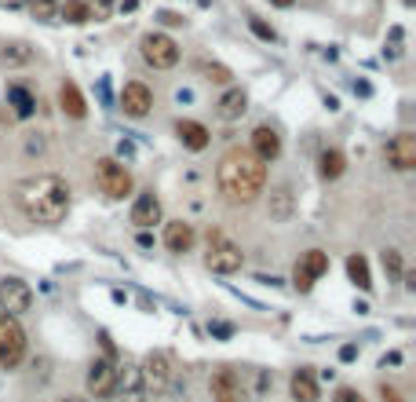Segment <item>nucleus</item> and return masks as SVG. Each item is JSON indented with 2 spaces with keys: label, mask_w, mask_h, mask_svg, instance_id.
Listing matches in <instances>:
<instances>
[{
  "label": "nucleus",
  "mask_w": 416,
  "mask_h": 402,
  "mask_svg": "<svg viewBox=\"0 0 416 402\" xmlns=\"http://www.w3.org/2000/svg\"><path fill=\"white\" fill-rule=\"evenodd\" d=\"M8 107L15 110V117L26 121V117L33 114V107H37V99H33L30 88H22V84H11V88H8Z\"/></svg>",
  "instance_id": "obj_21"
},
{
  "label": "nucleus",
  "mask_w": 416,
  "mask_h": 402,
  "mask_svg": "<svg viewBox=\"0 0 416 402\" xmlns=\"http://www.w3.org/2000/svg\"><path fill=\"white\" fill-rule=\"evenodd\" d=\"M150 107H153V92L146 88L143 81H128L121 88V110H124V117H146Z\"/></svg>",
  "instance_id": "obj_12"
},
{
  "label": "nucleus",
  "mask_w": 416,
  "mask_h": 402,
  "mask_svg": "<svg viewBox=\"0 0 416 402\" xmlns=\"http://www.w3.org/2000/svg\"><path fill=\"white\" fill-rule=\"evenodd\" d=\"M18 208L33 223H62L70 213V187L59 176H33L18 187Z\"/></svg>",
  "instance_id": "obj_2"
},
{
  "label": "nucleus",
  "mask_w": 416,
  "mask_h": 402,
  "mask_svg": "<svg viewBox=\"0 0 416 402\" xmlns=\"http://www.w3.org/2000/svg\"><path fill=\"white\" fill-rule=\"evenodd\" d=\"M212 398L215 402H245L241 398V380L234 370H219L212 377Z\"/></svg>",
  "instance_id": "obj_15"
},
{
  "label": "nucleus",
  "mask_w": 416,
  "mask_h": 402,
  "mask_svg": "<svg viewBox=\"0 0 416 402\" xmlns=\"http://www.w3.org/2000/svg\"><path fill=\"white\" fill-rule=\"evenodd\" d=\"M139 249H153V235H150V230H139Z\"/></svg>",
  "instance_id": "obj_39"
},
{
  "label": "nucleus",
  "mask_w": 416,
  "mask_h": 402,
  "mask_svg": "<svg viewBox=\"0 0 416 402\" xmlns=\"http://www.w3.org/2000/svg\"><path fill=\"white\" fill-rule=\"evenodd\" d=\"M380 398H384V402H405V398H402V391H394V388H387V384L380 388Z\"/></svg>",
  "instance_id": "obj_35"
},
{
  "label": "nucleus",
  "mask_w": 416,
  "mask_h": 402,
  "mask_svg": "<svg viewBox=\"0 0 416 402\" xmlns=\"http://www.w3.org/2000/svg\"><path fill=\"white\" fill-rule=\"evenodd\" d=\"M59 15H62L70 26H84L88 18H92V15H88V4H84V0H62V4H59Z\"/></svg>",
  "instance_id": "obj_27"
},
{
  "label": "nucleus",
  "mask_w": 416,
  "mask_h": 402,
  "mask_svg": "<svg viewBox=\"0 0 416 402\" xmlns=\"http://www.w3.org/2000/svg\"><path fill=\"white\" fill-rule=\"evenodd\" d=\"M249 30L259 37V40H267V45H271V40H278V33H274V26H267V23H263V18H249Z\"/></svg>",
  "instance_id": "obj_31"
},
{
  "label": "nucleus",
  "mask_w": 416,
  "mask_h": 402,
  "mask_svg": "<svg viewBox=\"0 0 416 402\" xmlns=\"http://www.w3.org/2000/svg\"><path fill=\"white\" fill-rule=\"evenodd\" d=\"M201 70H205V77H208V81H215V84H227V81L234 77L227 66H219V62H201Z\"/></svg>",
  "instance_id": "obj_30"
},
{
  "label": "nucleus",
  "mask_w": 416,
  "mask_h": 402,
  "mask_svg": "<svg viewBox=\"0 0 416 402\" xmlns=\"http://www.w3.org/2000/svg\"><path fill=\"white\" fill-rule=\"evenodd\" d=\"M175 136H179V143L186 146V150H205V146H208V129H205V124L201 121H175Z\"/></svg>",
  "instance_id": "obj_17"
},
{
  "label": "nucleus",
  "mask_w": 416,
  "mask_h": 402,
  "mask_svg": "<svg viewBox=\"0 0 416 402\" xmlns=\"http://www.w3.org/2000/svg\"><path fill=\"white\" fill-rule=\"evenodd\" d=\"M117 377H121V366L114 358H95L92 366H88V395L92 398H109L117 391Z\"/></svg>",
  "instance_id": "obj_8"
},
{
  "label": "nucleus",
  "mask_w": 416,
  "mask_h": 402,
  "mask_svg": "<svg viewBox=\"0 0 416 402\" xmlns=\"http://www.w3.org/2000/svg\"><path fill=\"white\" fill-rule=\"evenodd\" d=\"M131 223H136L139 230H150L153 223H161V201H158L153 190L136 198V205H131Z\"/></svg>",
  "instance_id": "obj_14"
},
{
  "label": "nucleus",
  "mask_w": 416,
  "mask_h": 402,
  "mask_svg": "<svg viewBox=\"0 0 416 402\" xmlns=\"http://www.w3.org/2000/svg\"><path fill=\"white\" fill-rule=\"evenodd\" d=\"M0 62H4V66H30V62H33V48L22 45V40H11V45L0 48Z\"/></svg>",
  "instance_id": "obj_24"
},
{
  "label": "nucleus",
  "mask_w": 416,
  "mask_h": 402,
  "mask_svg": "<svg viewBox=\"0 0 416 402\" xmlns=\"http://www.w3.org/2000/svg\"><path fill=\"white\" fill-rule=\"evenodd\" d=\"M215 183L230 201L249 205V201L259 198L263 183H267V165H263L249 146H234V150H227L223 158H219Z\"/></svg>",
  "instance_id": "obj_1"
},
{
  "label": "nucleus",
  "mask_w": 416,
  "mask_h": 402,
  "mask_svg": "<svg viewBox=\"0 0 416 402\" xmlns=\"http://www.w3.org/2000/svg\"><path fill=\"white\" fill-rule=\"evenodd\" d=\"M249 150L267 165V161H274L281 154V136L271 129V124H259V129L252 132V146H249Z\"/></svg>",
  "instance_id": "obj_13"
},
{
  "label": "nucleus",
  "mask_w": 416,
  "mask_h": 402,
  "mask_svg": "<svg viewBox=\"0 0 416 402\" xmlns=\"http://www.w3.org/2000/svg\"><path fill=\"white\" fill-rule=\"evenodd\" d=\"M22 358H26V333L11 314L0 311V370H15Z\"/></svg>",
  "instance_id": "obj_4"
},
{
  "label": "nucleus",
  "mask_w": 416,
  "mask_h": 402,
  "mask_svg": "<svg viewBox=\"0 0 416 402\" xmlns=\"http://www.w3.org/2000/svg\"><path fill=\"white\" fill-rule=\"evenodd\" d=\"M405 4H409V8H412V0H405Z\"/></svg>",
  "instance_id": "obj_42"
},
{
  "label": "nucleus",
  "mask_w": 416,
  "mask_h": 402,
  "mask_svg": "<svg viewBox=\"0 0 416 402\" xmlns=\"http://www.w3.org/2000/svg\"><path fill=\"white\" fill-rule=\"evenodd\" d=\"M158 18H161V26H183L186 23V18L175 15V11H158Z\"/></svg>",
  "instance_id": "obj_34"
},
{
  "label": "nucleus",
  "mask_w": 416,
  "mask_h": 402,
  "mask_svg": "<svg viewBox=\"0 0 416 402\" xmlns=\"http://www.w3.org/2000/svg\"><path fill=\"white\" fill-rule=\"evenodd\" d=\"M340 358H343V362H355V358H358V348H355V344H343V348H340Z\"/></svg>",
  "instance_id": "obj_37"
},
{
  "label": "nucleus",
  "mask_w": 416,
  "mask_h": 402,
  "mask_svg": "<svg viewBox=\"0 0 416 402\" xmlns=\"http://www.w3.org/2000/svg\"><path fill=\"white\" fill-rule=\"evenodd\" d=\"M33 307V289L22 282V278H0V311L18 319Z\"/></svg>",
  "instance_id": "obj_9"
},
{
  "label": "nucleus",
  "mask_w": 416,
  "mask_h": 402,
  "mask_svg": "<svg viewBox=\"0 0 416 402\" xmlns=\"http://www.w3.org/2000/svg\"><path fill=\"white\" fill-rule=\"evenodd\" d=\"M271 4H274V8H292L296 0H271Z\"/></svg>",
  "instance_id": "obj_41"
},
{
  "label": "nucleus",
  "mask_w": 416,
  "mask_h": 402,
  "mask_svg": "<svg viewBox=\"0 0 416 402\" xmlns=\"http://www.w3.org/2000/svg\"><path fill=\"white\" fill-rule=\"evenodd\" d=\"M384 158L394 172H412L416 168V136L412 132H398L387 146H384Z\"/></svg>",
  "instance_id": "obj_11"
},
{
  "label": "nucleus",
  "mask_w": 416,
  "mask_h": 402,
  "mask_svg": "<svg viewBox=\"0 0 416 402\" xmlns=\"http://www.w3.org/2000/svg\"><path fill=\"white\" fill-rule=\"evenodd\" d=\"M59 107H62L66 117H73V121H81V117L88 114V102H84V95H81V88H77L73 81H62V88H59Z\"/></svg>",
  "instance_id": "obj_18"
},
{
  "label": "nucleus",
  "mask_w": 416,
  "mask_h": 402,
  "mask_svg": "<svg viewBox=\"0 0 416 402\" xmlns=\"http://www.w3.org/2000/svg\"><path fill=\"white\" fill-rule=\"evenodd\" d=\"M347 274H350V282H355L362 292L372 289V274H369V260L362 256V252H355V256H347Z\"/></svg>",
  "instance_id": "obj_23"
},
{
  "label": "nucleus",
  "mask_w": 416,
  "mask_h": 402,
  "mask_svg": "<svg viewBox=\"0 0 416 402\" xmlns=\"http://www.w3.org/2000/svg\"><path fill=\"white\" fill-rule=\"evenodd\" d=\"M230 333H234L230 322H212V336H230Z\"/></svg>",
  "instance_id": "obj_36"
},
{
  "label": "nucleus",
  "mask_w": 416,
  "mask_h": 402,
  "mask_svg": "<svg viewBox=\"0 0 416 402\" xmlns=\"http://www.w3.org/2000/svg\"><path fill=\"white\" fill-rule=\"evenodd\" d=\"M139 48H143V59L153 70H172L175 62H179V45H175L168 33H146L139 40Z\"/></svg>",
  "instance_id": "obj_7"
},
{
  "label": "nucleus",
  "mask_w": 416,
  "mask_h": 402,
  "mask_svg": "<svg viewBox=\"0 0 416 402\" xmlns=\"http://www.w3.org/2000/svg\"><path fill=\"white\" fill-rule=\"evenodd\" d=\"M292 208H296V201H292V190L289 187H278L274 194H271V220H289L292 216Z\"/></svg>",
  "instance_id": "obj_25"
},
{
  "label": "nucleus",
  "mask_w": 416,
  "mask_h": 402,
  "mask_svg": "<svg viewBox=\"0 0 416 402\" xmlns=\"http://www.w3.org/2000/svg\"><path fill=\"white\" fill-rule=\"evenodd\" d=\"M245 110H249V95L241 92V88H227L223 99L215 102L219 121H241V117H245Z\"/></svg>",
  "instance_id": "obj_16"
},
{
  "label": "nucleus",
  "mask_w": 416,
  "mask_h": 402,
  "mask_svg": "<svg viewBox=\"0 0 416 402\" xmlns=\"http://www.w3.org/2000/svg\"><path fill=\"white\" fill-rule=\"evenodd\" d=\"M95 183L106 198H124L131 194V176H128V168L117 165L114 158H99L95 161Z\"/></svg>",
  "instance_id": "obj_6"
},
{
  "label": "nucleus",
  "mask_w": 416,
  "mask_h": 402,
  "mask_svg": "<svg viewBox=\"0 0 416 402\" xmlns=\"http://www.w3.org/2000/svg\"><path fill=\"white\" fill-rule=\"evenodd\" d=\"M165 245H168V252H190L194 249V227L190 223H183V220H175V223H168L165 227Z\"/></svg>",
  "instance_id": "obj_19"
},
{
  "label": "nucleus",
  "mask_w": 416,
  "mask_h": 402,
  "mask_svg": "<svg viewBox=\"0 0 416 402\" xmlns=\"http://www.w3.org/2000/svg\"><path fill=\"white\" fill-rule=\"evenodd\" d=\"M343 168H347V161H343L340 150H321V158H318V172H321V179H340Z\"/></svg>",
  "instance_id": "obj_26"
},
{
  "label": "nucleus",
  "mask_w": 416,
  "mask_h": 402,
  "mask_svg": "<svg viewBox=\"0 0 416 402\" xmlns=\"http://www.w3.org/2000/svg\"><path fill=\"white\" fill-rule=\"evenodd\" d=\"M402 362V355L398 351H391V355H384V366H398Z\"/></svg>",
  "instance_id": "obj_40"
},
{
  "label": "nucleus",
  "mask_w": 416,
  "mask_h": 402,
  "mask_svg": "<svg viewBox=\"0 0 416 402\" xmlns=\"http://www.w3.org/2000/svg\"><path fill=\"white\" fill-rule=\"evenodd\" d=\"M109 11H114V0H95V4H88V15L92 18H109Z\"/></svg>",
  "instance_id": "obj_32"
},
{
  "label": "nucleus",
  "mask_w": 416,
  "mask_h": 402,
  "mask_svg": "<svg viewBox=\"0 0 416 402\" xmlns=\"http://www.w3.org/2000/svg\"><path fill=\"white\" fill-rule=\"evenodd\" d=\"M205 264L215 274H234V271H241V264H245V252H241L230 238L219 235V230H212V235H208V256H205Z\"/></svg>",
  "instance_id": "obj_5"
},
{
  "label": "nucleus",
  "mask_w": 416,
  "mask_h": 402,
  "mask_svg": "<svg viewBox=\"0 0 416 402\" xmlns=\"http://www.w3.org/2000/svg\"><path fill=\"white\" fill-rule=\"evenodd\" d=\"M333 402H365V395H362L358 388H336Z\"/></svg>",
  "instance_id": "obj_33"
},
{
  "label": "nucleus",
  "mask_w": 416,
  "mask_h": 402,
  "mask_svg": "<svg viewBox=\"0 0 416 402\" xmlns=\"http://www.w3.org/2000/svg\"><path fill=\"white\" fill-rule=\"evenodd\" d=\"M289 388H292L296 402H318V377L311 370H296L292 380H289Z\"/></svg>",
  "instance_id": "obj_20"
},
{
  "label": "nucleus",
  "mask_w": 416,
  "mask_h": 402,
  "mask_svg": "<svg viewBox=\"0 0 416 402\" xmlns=\"http://www.w3.org/2000/svg\"><path fill=\"white\" fill-rule=\"evenodd\" d=\"M384 267H387L391 278H402V274H405V267H402V252H398V249H384Z\"/></svg>",
  "instance_id": "obj_29"
},
{
  "label": "nucleus",
  "mask_w": 416,
  "mask_h": 402,
  "mask_svg": "<svg viewBox=\"0 0 416 402\" xmlns=\"http://www.w3.org/2000/svg\"><path fill=\"white\" fill-rule=\"evenodd\" d=\"M325 271H328V252H321V249L303 252L299 264H296V271H292V285H296L299 292H311L314 282L321 278Z\"/></svg>",
  "instance_id": "obj_10"
},
{
  "label": "nucleus",
  "mask_w": 416,
  "mask_h": 402,
  "mask_svg": "<svg viewBox=\"0 0 416 402\" xmlns=\"http://www.w3.org/2000/svg\"><path fill=\"white\" fill-rule=\"evenodd\" d=\"M30 0H0V8H8V11H18V8H26Z\"/></svg>",
  "instance_id": "obj_38"
},
{
  "label": "nucleus",
  "mask_w": 416,
  "mask_h": 402,
  "mask_svg": "<svg viewBox=\"0 0 416 402\" xmlns=\"http://www.w3.org/2000/svg\"><path fill=\"white\" fill-rule=\"evenodd\" d=\"M30 11H33V18H40V23H52V18L59 15V0H30Z\"/></svg>",
  "instance_id": "obj_28"
},
{
  "label": "nucleus",
  "mask_w": 416,
  "mask_h": 402,
  "mask_svg": "<svg viewBox=\"0 0 416 402\" xmlns=\"http://www.w3.org/2000/svg\"><path fill=\"white\" fill-rule=\"evenodd\" d=\"M124 384V402H146V391H143V380H139V370L136 366H124L121 377H117V388Z\"/></svg>",
  "instance_id": "obj_22"
},
{
  "label": "nucleus",
  "mask_w": 416,
  "mask_h": 402,
  "mask_svg": "<svg viewBox=\"0 0 416 402\" xmlns=\"http://www.w3.org/2000/svg\"><path fill=\"white\" fill-rule=\"evenodd\" d=\"M139 380H143V391L146 395H165L175 380V362L168 351H150L143 358V370H139Z\"/></svg>",
  "instance_id": "obj_3"
}]
</instances>
